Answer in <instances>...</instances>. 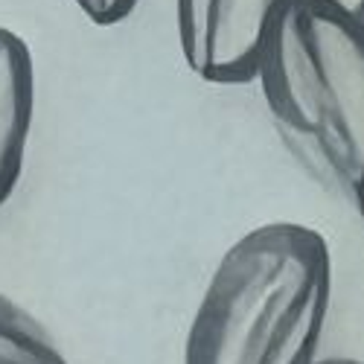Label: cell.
I'll return each instance as SVG.
<instances>
[{"label": "cell", "instance_id": "6da1fadb", "mask_svg": "<svg viewBox=\"0 0 364 364\" xmlns=\"http://www.w3.org/2000/svg\"><path fill=\"white\" fill-rule=\"evenodd\" d=\"M332 306V254L300 222H265L222 254L184 341V364H312Z\"/></svg>", "mask_w": 364, "mask_h": 364}, {"label": "cell", "instance_id": "7a4b0ae2", "mask_svg": "<svg viewBox=\"0 0 364 364\" xmlns=\"http://www.w3.org/2000/svg\"><path fill=\"white\" fill-rule=\"evenodd\" d=\"M262 100L353 193L364 178V23L344 0H291L262 47Z\"/></svg>", "mask_w": 364, "mask_h": 364}, {"label": "cell", "instance_id": "3957f363", "mask_svg": "<svg viewBox=\"0 0 364 364\" xmlns=\"http://www.w3.org/2000/svg\"><path fill=\"white\" fill-rule=\"evenodd\" d=\"M291 0H172L178 53L207 85H248Z\"/></svg>", "mask_w": 364, "mask_h": 364}, {"label": "cell", "instance_id": "277c9868", "mask_svg": "<svg viewBox=\"0 0 364 364\" xmlns=\"http://www.w3.org/2000/svg\"><path fill=\"white\" fill-rule=\"evenodd\" d=\"M36 119V65L29 44L0 26V207L15 193Z\"/></svg>", "mask_w": 364, "mask_h": 364}, {"label": "cell", "instance_id": "5b68a950", "mask_svg": "<svg viewBox=\"0 0 364 364\" xmlns=\"http://www.w3.org/2000/svg\"><path fill=\"white\" fill-rule=\"evenodd\" d=\"M0 364H68L41 323L4 294H0Z\"/></svg>", "mask_w": 364, "mask_h": 364}, {"label": "cell", "instance_id": "8992f818", "mask_svg": "<svg viewBox=\"0 0 364 364\" xmlns=\"http://www.w3.org/2000/svg\"><path fill=\"white\" fill-rule=\"evenodd\" d=\"M140 0H73V6L94 26H117L123 23Z\"/></svg>", "mask_w": 364, "mask_h": 364}, {"label": "cell", "instance_id": "52a82bcc", "mask_svg": "<svg viewBox=\"0 0 364 364\" xmlns=\"http://www.w3.org/2000/svg\"><path fill=\"white\" fill-rule=\"evenodd\" d=\"M312 364H364V358H353V355H332V358H315Z\"/></svg>", "mask_w": 364, "mask_h": 364}, {"label": "cell", "instance_id": "ba28073f", "mask_svg": "<svg viewBox=\"0 0 364 364\" xmlns=\"http://www.w3.org/2000/svg\"><path fill=\"white\" fill-rule=\"evenodd\" d=\"M350 196H353V201H355V207H358V213H361V219H364V178L358 181V187H355Z\"/></svg>", "mask_w": 364, "mask_h": 364}, {"label": "cell", "instance_id": "9c48e42d", "mask_svg": "<svg viewBox=\"0 0 364 364\" xmlns=\"http://www.w3.org/2000/svg\"><path fill=\"white\" fill-rule=\"evenodd\" d=\"M353 9H355V15H358V18H361V23H364V0H358V4H355Z\"/></svg>", "mask_w": 364, "mask_h": 364}]
</instances>
